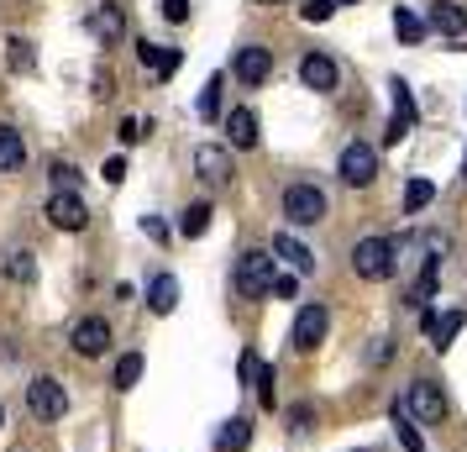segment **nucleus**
Returning <instances> with one entry per match:
<instances>
[{"mask_svg": "<svg viewBox=\"0 0 467 452\" xmlns=\"http://www.w3.org/2000/svg\"><path fill=\"white\" fill-rule=\"evenodd\" d=\"M394 268H400V237H362L352 247V274L368 284H383L394 279Z\"/></svg>", "mask_w": 467, "mask_h": 452, "instance_id": "1", "label": "nucleus"}, {"mask_svg": "<svg viewBox=\"0 0 467 452\" xmlns=\"http://www.w3.org/2000/svg\"><path fill=\"white\" fill-rule=\"evenodd\" d=\"M274 247L263 253V247H247L242 258H236V295L242 300H263L268 289H274Z\"/></svg>", "mask_w": 467, "mask_h": 452, "instance_id": "2", "label": "nucleus"}, {"mask_svg": "<svg viewBox=\"0 0 467 452\" xmlns=\"http://www.w3.org/2000/svg\"><path fill=\"white\" fill-rule=\"evenodd\" d=\"M404 415L415 421V426H441L446 421V394H441V384L436 379H415V384L404 389Z\"/></svg>", "mask_w": 467, "mask_h": 452, "instance_id": "3", "label": "nucleus"}, {"mask_svg": "<svg viewBox=\"0 0 467 452\" xmlns=\"http://www.w3.org/2000/svg\"><path fill=\"white\" fill-rule=\"evenodd\" d=\"M337 169H341V179H347L352 190H368V184L379 179V152H373V142H347Z\"/></svg>", "mask_w": 467, "mask_h": 452, "instance_id": "4", "label": "nucleus"}, {"mask_svg": "<svg viewBox=\"0 0 467 452\" xmlns=\"http://www.w3.org/2000/svg\"><path fill=\"white\" fill-rule=\"evenodd\" d=\"M326 331H331V310H326V305H299L289 342H295V352H316V347L326 342Z\"/></svg>", "mask_w": 467, "mask_h": 452, "instance_id": "5", "label": "nucleus"}, {"mask_svg": "<svg viewBox=\"0 0 467 452\" xmlns=\"http://www.w3.org/2000/svg\"><path fill=\"white\" fill-rule=\"evenodd\" d=\"M26 410L37 415V421H58V415H68V394H64V384L58 379H32L26 384Z\"/></svg>", "mask_w": 467, "mask_h": 452, "instance_id": "6", "label": "nucleus"}, {"mask_svg": "<svg viewBox=\"0 0 467 452\" xmlns=\"http://www.w3.org/2000/svg\"><path fill=\"white\" fill-rule=\"evenodd\" d=\"M284 215L295 226H316V221H326V194L316 184H289L284 190Z\"/></svg>", "mask_w": 467, "mask_h": 452, "instance_id": "7", "label": "nucleus"}, {"mask_svg": "<svg viewBox=\"0 0 467 452\" xmlns=\"http://www.w3.org/2000/svg\"><path fill=\"white\" fill-rule=\"evenodd\" d=\"M47 221H53L58 232H85L89 226V205L74 190H53L47 194Z\"/></svg>", "mask_w": 467, "mask_h": 452, "instance_id": "8", "label": "nucleus"}, {"mask_svg": "<svg viewBox=\"0 0 467 452\" xmlns=\"http://www.w3.org/2000/svg\"><path fill=\"white\" fill-rule=\"evenodd\" d=\"M85 26H89V37H95V43L116 47L121 37H127V11H121L116 0H106V5H95V11H89Z\"/></svg>", "mask_w": 467, "mask_h": 452, "instance_id": "9", "label": "nucleus"}, {"mask_svg": "<svg viewBox=\"0 0 467 452\" xmlns=\"http://www.w3.org/2000/svg\"><path fill=\"white\" fill-rule=\"evenodd\" d=\"M194 173H200V179H205V184H215V190H221V184H232V152L226 148H215V142H200V148H194Z\"/></svg>", "mask_w": 467, "mask_h": 452, "instance_id": "10", "label": "nucleus"}, {"mask_svg": "<svg viewBox=\"0 0 467 452\" xmlns=\"http://www.w3.org/2000/svg\"><path fill=\"white\" fill-rule=\"evenodd\" d=\"M420 326L431 331V347H436V352H451L457 331L467 326V310H441V316H431V305H425V310H420Z\"/></svg>", "mask_w": 467, "mask_h": 452, "instance_id": "11", "label": "nucleus"}, {"mask_svg": "<svg viewBox=\"0 0 467 452\" xmlns=\"http://www.w3.org/2000/svg\"><path fill=\"white\" fill-rule=\"evenodd\" d=\"M68 342H74L79 358H100V352H110V321H106V316H85V321L74 326V337H68Z\"/></svg>", "mask_w": 467, "mask_h": 452, "instance_id": "12", "label": "nucleus"}, {"mask_svg": "<svg viewBox=\"0 0 467 452\" xmlns=\"http://www.w3.org/2000/svg\"><path fill=\"white\" fill-rule=\"evenodd\" d=\"M337 79H341V68H337L331 53H305V58H299V85L305 89H320V95H326V89H337Z\"/></svg>", "mask_w": 467, "mask_h": 452, "instance_id": "13", "label": "nucleus"}, {"mask_svg": "<svg viewBox=\"0 0 467 452\" xmlns=\"http://www.w3.org/2000/svg\"><path fill=\"white\" fill-rule=\"evenodd\" d=\"M268 74H274V53H268L263 43H253V47H242V53H236V79H242L247 89H257Z\"/></svg>", "mask_w": 467, "mask_h": 452, "instance_id": "14", "label": "nucleus"}, {"mask_svg": "<svg viewBox=\"0 0 467 452\" xmlns=\"http://www.w3.org/2000/svg\"><path fill=\"white\" fill-rule=\"evenodd\" d=\"M389 89H394V121L383 127V142H400L404 131L415 127V95H410L404 79H389Z\"/></svg>", "mask_w": 467, "mask_h": 452, "instance_id": "15", "label": "nucleus"}, {"mask_svg": "<svg viewBox=\"0 0 467 452\" xmlns=\"http://www.w3.org/2000/svg\"><path fill=\"white\" fill-rule=\"evenodd\" d=\"M425 26L441 32V37H462L467 32V5H457V0H436V5L425 11Z\"/></svg>", "mask_w": 467, "mask_h": 452, "instance_id": "16", "label": "nucleus"}, {"mask_svg": "<svg viewBox=\"0 0 467 452\" xmlns=\"http://www.w3.org/2000/svg\"><path fill=\"white\" fill-rule=\"evenodd\" d=\"M137 58H142L158 79H173L179 64H184V53H179V47H158V43H137Z\"/></svg>", "mask_w": 467, "mask_h": 452, "instance_id": "17", "label": "nucleus"}, {"mask_svg": "<svg viewBox=\"0 0 467 452\" xmlns=\"http://www.w3.org/2000/svg\"><path fill=\"white\" fill-rule=\"evenodd\" d=\"M274 253L289 263L295 274H316V253H310V247H305L295 232H278V237H274Z\"/></svg>", "mask_w": 467, "mask_h": 452, "instance_id": "18", "label": "nucleus"}, {"mask_svg": "<svg viewBox=\"0 0 467 452\" xmlns=\"http://www.w3.org/2000/svg\"><path fill=\"white\" fill-rule=\"evenodd\" d=\"M226 137H232V148H257V110L236 106L232 116H226Z\"/></svg>", "mask_w": 467, "mask_h": 452, "instance_id": "19", "label": "nucleus"}, {"mask_svg": "<svg viewBox=\"0 0 467 452\" xmlns=\"http://www.w3.org/2000/svg\"><path fill=\"white\" fill-rule=\"evenodd\" d=\"M247 442H253V421H242V415L215 426V452H247Z\"/></svg>", "mask_w": 467, "mask_h": 452, "instance_id": "20", "label": "nucleus"}, {"mask_svg": "<svg viewBox=\"0 0 467 452\" xmlns=\"http://www.w3.org/2000/svg\"><path fill=\"white\" fill-rule=\"evenodd\" d=\"M148 305L158 310V316H169L173 305H179V279H173V274H152V284H148Z\"/></svg>", "mask_w": 467, "mask_h": 452, "instance_id": "21", "label": "nucleus"}, {"mask_svg": "<svg viewBox=\"0 0 467 452\" xmlns=\"http://www.w3.org/2000/svg\"><path fill=\"white\" fill-rule=\"evenodd\" d=\"M26 163V148H22V137L11 127H0V173H16Z\"/></svg>", "mask_w": 467, "mask_h": 452, "instance_id": "22", "label": "nucleus"}, {"mask_svg": "<svg viewBox=\"0 0 467 452\" xmlns=\"http://www.w3.org/2000/svg\"><path fill=\"white\" fill-rule=\"evenodd\" d=\"M394 37H400V43H420V37H425V22L410 11V5L394 11Z\"/></svg>", "mask_w": 467, "mask_h": 452, "instance_id": "23", "label": "nucleus"}, {"mask_svg": "<svg viewBox=\"0 0 467 452\" xmlns=\"http://www.w3.org/2000/svg\"><path fill=\"white\" fill-rule=\"evenodd\" d=\"M205 226H211V205H205V200H194L190 211L179 215V232H184V237H205Z\"/></svg>", "mask_w": 467, "mask_h": 452, "instance_id": "24", "label": "nucleus"}, {"mask_svg": "<svg viewBox=\"0 0 467 452\" xmlns=\"http://www.w3.org/2000/svg\"><path fill=\"white\" fill-rule=\"evenodd\" d=\"M431 200H436V184H431V179H410V184H404V211L410 215L425 211Z\"/></svg>", "mask_w": 467, "mask_h": 452, "instance_id": "25", "label": "nucleus"}, {"mask_svg": "<svg viewBox=\"0 0 467 452\" xmlns=\"http://www.w3.org/2000/svg\"><path fill=\"white\" fill-rule=\"evenodd\" d=\"M436 279H441V274H436V263H425L420 279H415V289H410V305H415V310H425V300L436 295Z\"/></svg>", "mask_w": 467, "mask_h": 452, "instance_id": "26", "label": "nucleus"}, {"mask_svg": "<svg viewBox=\"0 0 467 452\" xmlns=\"http://www.w3.org/2000/svg\"><path fill=\"white\" fill-rule=\"evenodd\" d=\"M221 89H226V74H211L205 89H200V116H215L221 110Z\"/></svg>", "mask_w": 467, "mask_h": 452, "instance_id": "27", "label": "nucleus"}, {"mask_svg": "<svg viewBox=\"0 0 467 452\" xmlns=\"http://www.w3.org/2000/svg\"><path fill=\"white\" fill-rule=\"evenodd\" d=\"M142 379V352H127L121 363H116V389H131Z\"/></svg>", "mask_w": 467, "mask_h": 452, "instance_id": "28", "label": "nucleus"}, {"mask_svg": "<svg viewBox=\"0 0 467 452\" xmlns=\"http://www.w3.org/2000/svg\"><path fill=\"white\" fill-rule=\"evenodd\" d=\"M5 274H11V279H22V284H32V279H37L32 253H11V258H5Z\"/></svg>", "mask_w": 467, "mask_h": 452, "instance_id": "29", "label": "nucleus"}, {"mask_svg": "<svg viewBox=\"0 0 467 452\" xmlns=\"http://www.w3.org/2000/svg\"><path fill=\"white\" fill-rule=\"evenodd\" d=\"M394 426H400V442H404V447L420 452V426H415V421L404 415V405H394Z\"/></svg>", "mask_w": 467, "mask_h": 452, "instance_id": "30", "label": "nucleus"}, {"mask_svg": "<svg viewBox=\"0 0 467 452\" xmlns=\"http://www.w3.org/2000/svg\"><path fill=\"white\" fill-rule=\"evenodd\" d=\"M362 358H368V368L389 363V358H394V337H389V331H383V337H373V342H368V352H362Z\"/></svg>", "mask_w": 467, "mask_h": 452, "instance_id": "31", "label": "nucleus"}, {"mask_svg": "<svg viewBox=\"0 0 467 452\" xmlns=\"http://www.w3.org/2000/svg\"><path fill=\"white\" fill-rule=\"evenodd\" d=\"M47 173H53V190H74V184H79V169H74L68 158H58Z\"/></svg>", "mask_w": 467, "mask_h": 452, "instance_id": "32", "label": "nucleus"}, {"mask_svg": "<svg viewBox=\"0 0 467 452\" xmlns=\"http://www.w3.org/2000/svg\"><path fill=\"white\" fill-rule=\"evenodd\" d=\"M331 11H337V0H305V5H299L305 22H331Z\"/></svg>", "mask_w": 467, "mask_h": 452, "instance_id": "33", "label": "nucleus"}, {"mask_svg": "<svg viewBox=\"0 0 467 452\" xmlns=\"http://www.w3.org/2000/svg\"><path fill=\"white\" fill-rule=\"evenodd\" d=\"M253 389H257V400H263V405H274V363H263V368H257Z\"/></svg>", "mask_w": 467, "mask_h": 452, "instance_id": "34", "label": "nucleus"}, {"mask_svg": "<svg viewBox=\"0 0 467 452\" xmlns=\"http://www.w3.org/2000/svg\"><path fill=\"white\" fill-rule=\"evenodd\" d=\"M5 47H11V68H22L26 74V68H32V43H26V37H11Z\"/></svg>", "mask_w": 467, "mask_h": 452, "instance_id": "35", "label": "nucleus"}, {"mask_svg": "<svg viewBox=\"0 0 467 452\" xmlns=\"http://www.w3.org/2000/svg\"><path fill=\"white\" fill-rule=\"evenodd\" d=\"M148 137V116H121V142H142Z\"/></svg>", "mask_w": 467, "mask_h": 452, "instance_id": "36", "label": "nucleus"}, {"mask_svg": "<svg viewBox=\"0 0 467 452\" xmlns=\"http://www.w3.org/2000/svg\"><path fill=\"white\" fill-rule=\"evenodd\" d=\"M163 22H190V0H163Z\"/></svg>", "mask_w": 467, "mask_h": 452, "instance_id": "37", "label": "nucleus"}, {"mask_svg": "<svg viewBox=\"0 0 467 452\" xmlns=\"http://www.w3.org/2000/svg\"><path fill=\"white\" fill-rule=\"evenodd\" d=\"M268 295H278V300H295V295H299V279H295V274H278Z\"/></svg>", "mask_w": 467, "mask_h": 452, "instance_id": "38", "label": "nucleus"}, {"mask_svg": "<svg viewBox=\"0 0 467 452\" xmlns=\"http://www.w3.org/2000/svg\"><path fill=\"white\" fill-rule=\"evenodd\" d=\"M142 232H148L152 242H169V221H163V215H142Z\"/></svg>", "mask_w": 467, "mask_h": 452, "instance_id": "39", "label": "nucleus"}, {"mask_svg": "<svg viewBox=\"0 0 467 452\" xmlns=\"http://www.w3.org/2000/svg\"><path fill=\"white\" fill-rule=\"evenodd\" d=\"M236 368H242V384H253V379H257V368H263V358H257L253 347H247V352H242V363H236Z\"/></svg>", "mask_w": 467, "mask_h": 452, "instance_id": "40", "label": "nucleus"}, {"mask_svg": "<svg viewBox=\"0 0 467 452\" xmlns=\"http://www.w3.org/2000/svg\"><path fill=\"white\" fill-rule=\"evenodd\" d=\"M100 173H106V184H121V179H127V158H110Z\"/></svg>", "mask_w": 467, "mask_h": 452, "instance_id": "41", "label": "nucleus"}, {"mask_svg": "<svg viewBox=\"0 0 467 452\" xmlns=\"http://www.w3.org/2000/svg\"><path fill=\"white\" fill-rule=\"evenodd\" d=\"M95 95H100V100L116 95V89H110V68H95Z\"/></svg>", "mask_w": 467, "mask_h": 452, "instance_id": "42", "label": "nucleus"}, {"mask_svg": "<svg viewBox=\"0 0 467 452\" xmlns=\"http://www.w3.org/2000/svg\"><path fill=\"white\" fill-rule=\"evenodd\" d=\"M462 184H467V158H462Z\"/></svg>", "mask_w": 467, "mask_h": 452, "instance_id": "43", "label": "nucleus"}, {"mask_svg": "<svg viewBox=\"0 0 467 452\" xmlns=\"http://www.w3.org/2000/svg\"><path fill=\"white\" fill-rule=\"evenodd\" d=\"M0 426H5V410H0Z\"/></svg>", "mask_w": 467, "mask_h": 452, "instance_id": "44", "label": "nucleus"}, {"mask_svg": "<svg viewBox=\"0 0 467 452\" xmlns=\"http://www.w3.org/2000/svg\"><path fill=\"white\" fill-rule=\"evenodd\" d=\"M268 5H278V0H268Z\"/></svg>", "mask_w": 467, "mask_h": 452, "instance_id": "45", "label": "nucleus"}]
</instances>
